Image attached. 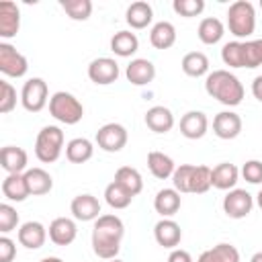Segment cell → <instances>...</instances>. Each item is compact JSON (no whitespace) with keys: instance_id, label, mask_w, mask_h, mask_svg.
<instances>
[{"instance_id":"cell-42","label":"cell","mask_w":262,"mask_h":262,"mask_svg":"<svg viewBox=\"0 0 262 262\" xmlns=\"http://www.w3.org/2000/svg\"><path fill=\"white\" fill-rule=\"evenodd\" d=\"M14 106H16V88L10 82L0 80V113L6 115Z\"/></svg>"},{"instance_id":"cell-46","label":"cell","mask_w":262,"mask_h":262,"mask_svg":"<svg viewBox=\"0 0 262 262\" xmlns=\"http://www.w3.org/2000/svg\"><path fill=\"white\" fill-rule=\"evenodd\" d=\"M252 94L258 102H262V76H256L252 82Z\"/></svg>"},{"instance_id":"cell-8","label":"cell","mask_w":262,"mask_h":262,"mask_svg":"<svg viewBox=\"0 0 262 262\" xmlns=\"http://www.w3.org/2000/svg\"><path fill=\"white\" fill-rule=\"evenodd\" d=\"M129 133L121 123H106L96 131V145L102 151L117 154L127 145Z\"/></svg>"},{"instance_id":"cell-36","label":"cell","mask_w":262,"mask_h":262,"mask_svg":"<svg viewBox=\"0 0 262 262\" xmlns=\"http://www.w3.org/2000/svg\"><path fill=\"white\" fill-rule=\"evenodd\" d=\"M221 59L229 68H244V41H229L221 49Z\"/></svg>"},{"instance_id":"cell-23","label":"cell","mask_w":262,"mask_h":262,"mask_svg":"<svg viewBox=\"0 0 262 262\" xmlns=\"http://www.w3.org/2000/svg\"><path fill=\"white\" fill-rule=\"evenodd\" d=\"M25 180H27V186H29V192L31 196H41V194H47L51 192L53 188V178L47 170L35 166V168H29L25 172Z\"/></svg>"},{"instance_id":"cell-22","label":"cell","mask_w":262,"mask_h":262,"mask_svg":"<svg viewBox=\"0 0 262 262\" xmlns=\"http://www.w3.org/2000/svg\"><path fill=\"white\" fill-rule=\"evenodd\" d=\"M125 20L131 29H145L151 25L154 20V8L149 2L145 0H137V2H131L127 6V12H125Z\"/></svg>"},{"instance_id":"cell-5","label":"cell","mask_w":262,"mask_h":262,"mask_svg":"<svg viewBox=\"0 0 262 262\" xmlns=\"http://www.w3.org/2000/svg\"><path fill=\"white\" fill-rule=\"evenodd\" d=\"M63 149V131L57 125H45L35 139V156L43 164H53L59 160Z\"/></svg>"},{"instance_id":"cell-6","label":"cell","mask_w":262,"mask_h":262,"mask_svg":"<svg viewBox=\"0 0 262 262\" xmlns=\"http://www.w3.org/2000/svg\"><path fill=\"white\" fill-rule=\"evenodd\" d=\"M49 88L43 78H29L20 90V104L29 113H39L49 104Z\"/></svg>"},{"instance_id":"cell-48","label":"cell","mask_w":262,"mask_h":262,"mask_svg":"<svg viewBox=\"0 0 262 262\" xmlns=\"http://www.w3.org/2000/svg\"><path fill=\"white\" fill-rule=\"evenodd\" d=\"M250 262H262V252H256V254L250 258Z\"/></svg>"},{"instance_id":"cell-38","label":"cell","mask_w":262,"mask_h":262,"mask_svg":"<svg viewBox=\"0 0 262 262\" xmlns=\"http://www.w3.org/2000/svg\"><path fill=\"white\" fill-rule=\"evenodd\" d=\"M192 172H194V164H180V166H176V170L172 174V188H176L180 194L182 192H190Z\"/></svg>"},{"instance_id":"cell-45","label":"cell","mask_w":262,"mask_h":262,"mask_svg":"<svg viewBox=\"0 0 262 262\" xmlns=\"http://www.w3.org/2000/svg\"><path fill=\"white\" fill-rule=\"evenodd\" d=\"M168 262H194V260H192L190 252H186L182 248H174L168 256Z\"/></svg>"},{"instance_id":"cell-16","label":"cell","mask_w":262,"mask_h":262,"mask_svg":"<svg viewBox=\"0 0 262 262\" xmlns=\"http://www.w3.org/2000/svg\"><path fill=\"white\" fill-rule=\"evenodd\" d=\"M47 235L49 233H47V229L41 221H27L18 227V233H16L18 244L25 246L27 250H39L45 244Z\"/></svg>"},{"instance_id":"cell-51","label":"cell","mask_w":262,"mask_h":262,"mask_svg":"<svg viewBox=\"0 0 262 262\" xmlns=\"http://www.w3.org/2000/svg\"><path fill=\"white\" fill-rule=\"evenodd\" d=\"M260 8H262V0H260Z\"/></svg>"},{"instance_id":"cell-50","label":"cell","mask_w":262,"mask_h":262,"mask_svg":"<svg viewBox=\"0 0 262 262\" xmlns=\"http://www.w3.org/2000/svg\"><path fill=\"white\" fill-rule=\"evenodd\" d=\"M108 262H123V260H119V258H113V260H108Z\"/></svg>"},{"instance_id":"cell-12","label":"cell","mask_w":262,"mask_h":262,"mask_svg":"<svg viewBox=\"0 0 262 262\" xmlns=\"http://www.w3.org/2000/svg\"><path fill=\"white\" fill-rule=\"evenodd\" d=\"M70 211H72L74 219H78V221H96L102 215L98 199L94 194H88V192L74 196L70 203Z\"/></svg>"},{"instance_id":"cell-40","label":"cell","mask_w":262,"mask_h":262,"mask_svg":"<svg viewBox=\"0 0 262 262\" xmlns=\"http://www.w3.org/2000/svg\"><path fill=\"white\" fill-rule=\"evenodd\" d=\"M172 8L176 14L184 16V18H192L205 10V0H174Z\"/></svg>"},{"instance_id":"cell-13","label":"cell","mask_w":262,"mask_h":262,"mask_svg":"<svg viewBox=\"0 0 262 262\" xmlns=\"http://www.w3.org/2000/svg\"><path fill=\"white\" fill-rule=\"evenodd\" d=\"M154 237H156L158 246L168 248V250H174L180 244V239H182V229H180V225L174 219L162 217L154 225Z\"/></svg>"},{"instance_id":"cell-25","label":"cell","mask_w":262,"mask_h":262,"mask_svg":"<svg viewBox=\"0 0 262 262\" xmlns=\"http://www.w3.org/2000/svg\"><path fill=\"white\" fill-rule=\"evenodd\" d=\"M147 168L158 180H166V178H172V174L176 170V164L168 154L154 149V151L147 154Z\"/></svg>"},{"instance_id":"cell-47","label":"cell","mask_w":262,"mask_h":262,"mask_svg":"<svg viewBox=\"0 0 262 262\" xmlns=\"http://www.w3.org/2000/svg\"><path fill=\"white\" fill-rule=\"evenodd\" d=\"M39 262H63V260L57 258V256H47V258H43V260H39Z\"/></svg>"},{"instance_id":"cell-3","label":"cell","mask_w":262,"mask_h":262,"mask_svg":"<svg viewBox=\"0 0 262 262\" xmlns=\"http://www.w3.org/2000/svg\"><path fill=\"white\" fill-rule=\"evenodd\" d=\"M229 33L237 39H248L256 31V8L248 0H237L227 10Z\"/></svg>"},{"instance_id":"cell-34","label":"cell","mask_w":262,"mask_h":262,"mask_svg":"<svg viewBox=\"0 0 262 262\" xmlns=\"http://www.w3.org/2000/svg\"><path fill=\"white\" fill-rule=\"evenodd\" d=\"M104 201H106V205L111 207V209H127L129 205H131V201H133V196L121 186V184H117L115 180L111 182V184H106V188H104Z\"/></svg>"},{"instance_id":"cell-39","label":"cell","mask_w":262,"mask_h":262,"mask_svg":"<svg viewBox=\"0 0 262 262\" xmlns=\"http://www.w3.org/2000/svg\"><path fill=\"white\" fill-rule=\"evenodd\" d=\"M262 66V39L244 41V68H258Z\"/></svg>"},{"instance_id":"cell-43","label":"cell","mask_w":262,"mask_h":262,"mask_svg":"<svg viewBox=\"0 0 262 262\" xmlns=\"http://www.w3.org/2000/svg\"><path fill=\"white\" fill-rule=\"evenodd\" d=\"M239 174L244 176V180H248L250 184H262V162L260 160H248Z\"/></svg>"},{"instance_id":"cell-10","label":"cell","mask_w":262,"mask_h":262,"mask_svg":"<svg viewBox=\"0 0 262 262\" xmlns=\"http://www.w3.org/2000/svg\"><path fill=\"white\" fill-rule=\"evenodd\" d=\"M119 63L113 57H96L88 63V78L98 86H108L119 78Z\"/></svg>"},{"instance_id":"cell-37","label":"cell","mask_w":262,"mask_h":262,"mask_svg":"<svg viewBox=\"0 0 262 262\" xmlns=\"http://www.w3.org/2000/svg\"><path fill=\"white\" fill-rule=\"evenodd\" d=\"M211 188V168L205 164L194 166L192 178H190V192L194 194H205Z\"/></svg>"},{"instance_id":"cell-44","label":"cell","mask_w":262,"mask_h":262,"mask_svg":"<svg viewBox=\"0 0 262 262\" xmlns=\"http://www.w3.org/2000/svg\"><path fill=\"white\" fill-rule=\"evenodd\" d=\"M14 256H16V244L8 235H2L0 237V262H12Z\"/></svg>"},{"instance_id":"cell-35","label":"cell","mask_w":262,"mask_h":262,"mask_svg":"<svg viewBox=\"0 0 262 262\" xmlns=\"http://www.w3.org/2000/svg\"><path fill=\"white\" fill-rule=\"evenodd\" d=\"M59 6L72 20H88L92 14L90 0H59Z\"/></svg>"},{"instance_id":"cell-21","label":"cell","mask_w":262,"mask_h":262,"mask_svg":"<svg viewBox=\"0 0 262 262\" xmlns=\"http://www.w3.org/2000/svg\"><path fill=\"white\" fill-rule=\"evenodd\" d=\"M145 125L154 133H160V135L162 133H168L174 127V115H172V111L168 106L156 104V106L147 108V113H145Z\"/></svg>"},{"instance_id":"cell-11","label":"cell","mask_w":262,"mask_h":262,"mask_svg":"<svg viewBox=\"0 0 262 262\" xmlns=\"http://www.w3.org/2000/svg\"><path fill=\"white\" fill-rule=\"evenodd\" d=\"M242 127H244L242 117L233 111H221L213 119V133L219 139H225V141L235 139L242 133Z\"/></svg>"},{"instance_id":"cell-26","label":"cell","mask_w":262,"mask_h":262,"mask_svg":"<svg viewBox=\"0 0 262 262\" xmlns=\"http://www.w3.org/2000/svg\"><path fill=\"white\" fill-rule=\"evenodd\" d=\"M149 43L156 49H170L176 43V27L170 20H160L149 31Z\"/></svg>"},{"instance_id":"cell-30","label":"cell","mask_w":262,"mask_h":262,"mask_svg":"<svg viewBox=\"0 0 262 262\" xmlns=\"http://www.w3.org/2000/svg\"><path fill=\"white\" fill-rule=\"evenodd\" d=\"M196 262H239V252L233 244L221 242V244L205 250Z\"/></svg>"},{"instance_id":"cell-2","label":"cell","mask_w":262,"mask_h":262,"mask_svg":"<svg viewBox=\"0 0 262 262\" xmlns=\"http://www.w3.org/2000/svg\"><path fill=\"white\" fill-rule=\"evenodd\" d=\"M205 92L225 106H237L244 100V84L229 70H213L205 78Z\"/></svg>"},{"instance_id":"cell-17","label":"cell","mask_w":262,"mask_h":262,"mask_svg":"<svg viewBox=\"0 0 262 262\" xmlns=\"http://www.w3.org/2000/svg\"><path fill=\"white\" fill-rule=\"evenodd\" d=\"M125 76L133 86H145L156 78V66L145 57H135L125 68Z\"/></svg>"},{"instance_id":"cell-1","label":"cell","mask_w":262,"mask_h":262,"mask_svg":"<svg viewBox=\"0 0 262 262\" xmlns=\"http://www.w3.org/2000/svg\"><path fill=\"white\" fill-rule=\"evenodd\" d=\"M125 235V225L115 213H104L94 221L92 227V250L102 260L117 258L121 242Z\"/></svg>"},{"instance_id":"cell-49","label":"cell","mask_w":262,"mask_h":262,"mask_svg":"<svg viewBox=\"0 0 262 262\" xmlns=\"http://www.w3.org/2000/svg\"><path fill=\"white\" fill-rule=\"evenodd\" d=\"M256 205H258V207L262 209V188H260V192L256 194Z\"/></svg>"},{"instance_id":"cell-41","label":"cell","mask_w":262,"mask_h":262,"mask_svg":"<svg viewBox=\"0 0 262 262\" xmlns=\"http://www.w3.org/2000/svg\"><path fill=\"white\" fill-rule=\"evenodd\" d=\"M16 227H18V213H16V209L12 205H8V203H2L0 205V231H2V235L10 233Z\"/></svg>"},{"instance_id":"cell-27","label":"cell","mask_w":262,"mask_h":262,"mask_svg":"<svg viewBox=\"0 0 262 262\" xmlns=\"http://www.w3.org/2000/svg\"><path fill=\"white\" fill-rule=\"evenodd\" d=\"M2 194L14 203H23L27 196H31L25 174H6V178L2 180Z\"/></svg>"},{"instance_id":"cell-18","label":"cell","mask_w":262,"mask_h":262,"mask_svg":"<svg viewBox=\"0 0 262 262\" xmlns=\"http://www.w3.org/2000/svg\"><path fill=\"white\" fill-rule=\"evenodd\" d=\"M209 129V119L203 111H188L180 119V133L186 139H201Z\"/></svg>"},{"instance_id":"cell-33","label":"cell","mask_w":262,"mask_h":262,"mask_svg":"<svg viewBox=\"0 0 262 262\" xmlns=\"http://www.w3.org/2000/svg\"><path fill=\"white\" fill-rule=\"evenodd\" d=\"M180 68L186 76L190 78H201V76H207L209 74V57L203 53V51H188L182 61H180Z\"/></svg>"},{"instance_id":"cell-9","label":"cell","mask_w":262,"mask_h":262,"mask_svg":"<svg viewBox=\"0 0 262 262\" xmlns=\"http://www.w3.org/2000/svg\"><path fill=\"white\" fill-rule=\"evenodd\" d=\"M254 209V196L244 188H231L223 196V213L231 219H244Z\"/></svg>"},{"instance_id":"cell-32","label":"cell","mask_w":262,"mask_h":262,"mask_svg":"<svg viewBox=\"0 0 262 262\" xmlns=\"http://www.w3.org/2000/svg\"><path fill=\"white\" fill-rule=\"evenodd\" d=\"M115 182L121 184L131 196H137L143 190V178H141L139 170L137 168H131V166H121L115 172Z\"/></svg>"},{"instance_id":"cell-24","label":"cell","mask_w":262,"mask_h":262,"mask_svg":"<svg viewBox=\"0 0 262 262\" xmlns=\"http://www.w3.org/2000/svg\"><path fill=\"white\" fill-rule=\"evenodd\" d=\"M180 192L176 188H162L158 190V194L154 196V209L156 213H160L162 217H172L178 213L180 209Z\"/></svg>"},{"instance_id":"cell-4","label":"cell","mask_w":262,"mask_h":262,"mask_svg":"<svg viewBox=\"0 0 262 262\" xmlns=\"http://www.w3.org/2000/svg\"><path fill=\"white\" fill-rule=\"evenodd\" d=\"M49 115L63 125H76L84 117V106L72 92L59 90L49 98Z\"/></svg>"},{"instance_id":"cell-7","label":"cell","mask_w":262,"mask_h":262,"mask_svg":"<svg viewBox=\"0 0 262 262\" xmlns=\"http://www.w3.org/2000/svg\"><path fill=\"white\" fill-rule=\"evenodd\" d=\"M0 72L8 78H23L29 72L27 57L6 41L0 43Z\"/></svg>"},{"instance_id":"cell-14","label":"cell","mask_w":262,"mask_h":262,"mask_svg":"<svg viewBox=\"0 0 262 262\" xmlns=\"http://www.w3.org/2000/svg\"><path fill=\"white\" fill-rule=\"evenodd\" d=\"M0 164L6 174H25L29 170V156L18 145H4L0 151Z\"/></svg>"},{"instance_id":"cell-31","label":"cell","mask_w":262,"mask_h":262,"mask_svg":"<svg viewBox=\"0 0 262 262\" xmlns=\"http://www.w3.org/2000/svg\"><path fill=\"white\" fill-rule=\"evenodd\" d=\"M92 154H94V145L86 137H74L66 143V158L72 164H84L92 158Z\"/></svg>"},{"instance_id":"cell-19","label":"cell","mask_w":262,"mask_h":262,"mask_svg":"<svg viewBox=\"0 0 262 262\" xmlns=\"http://www.w3.org/2000/svg\"><path fill=\"white\" fill-rule=\"evenodd\" d=\"M20 29V10L14 2H0V37L12 39Z\"/></svg>"},{"instance_id":"cell-29","label":"cell","mask_w":262,"mask_h":262,"mask_svg":"<svg viewBox=\"0 0 262 262\" xmlns=\"http://www.w3.org/2000/svg\"><path fill=\"white\" fill-rule=\"evenodd\" d=\"M139 49V39L131 31H117L111 37V51L119 57H131Z\"/></svg>"},{"instance_id":"cell-15","label":"cell","mask_w":262,"mask_h":262,"mask_svg":"<svg viewBox=\"0 0 262 262\" xmlns=\"http://www.w3.org/2000/svg\"><path fill=\"white\" fill-rule=\"evenodd\" d=\"M47 233L55 246H70L78 235V227H76V221L70 217H55L49 223Z\"/></svg>"},{"instance_id":"cell-28","label":"cell","mask_w":262,"mask_h":262,"mask_svg":"<svg viewBox=\"0 0 262 262\" xmlns=\"http://www.w3.org/2000/svg\"><path fill=\"white\" fill-rule=\"evenodd\" d=\"M196 35L201 39V43L205 45H215L223 39L225 35V25L217 18V16H207L199 23V29H196Z\"/></svg>"},{"instance_id":"cell-20","label":"cell","mask_w":262,"mask_h":262,"mask_svg":"<svg viewBox=\"0 0 262 262\" xmlns=\"http://www.w3.org/2000/svg\"><path fill=\"white\" fill-rule=\"evenodd\" d=\"M239 180V168L231 162H221L215 168H211V186L219 190H231L235 188Z\"/></svg>"}]
</instances>
